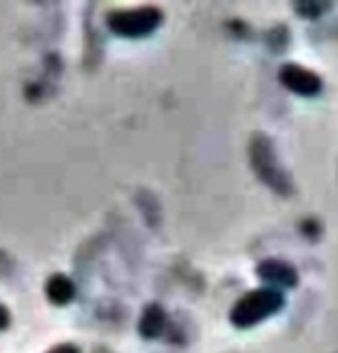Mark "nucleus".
<instances>
[{"mask_svg": "<svg viewBox=\"0 0 338 353\" xmlns=\"http://www.w3.org/2000/svg\"><path fill=\"white\" fill-rule=\"evenodd\" d=\"M165 321H167V319H165L163 308L157 306V304H153V306H149V308L145 310V314H142V319H140V325H138V331H140L142 337L155 339V337H159V335L163 333Z\"/></svg>", "mask_w": 338, "mask_h": 353, "instance_id": "7", "label": "nucleus"}, {"mask_svg": "<svg viewBox=\"0 0 338 353\" xmlns=\"http://www.w3.org/2000/svg\"><path fill=\"white\" fill-rule=\"evenodd\" d=\"M8 323H10L8 310L0 304V331H2V329H6V327H8Z\"/></svg>", "mask_w": 338, "mask_h": 353, "instance_id": "10", "label": "nucleus"}, {"mask_svg": "<svg viewBox=\"0 0 338 353\" xmlns=\"http://www.w3.org/2000/svg\"><path fill=\"white\" fill-rule=\"evenodd\" d=\"M283 306H285V298L279 290L260 288L237 300V304L231 310V323L240 329H248L273 316Z\"/></svg>", "mask_w": 338, "mask_h": 353, "instance_id": "2", "label": "nucleus"}, {"mask_svg": "<svg viewBox=\"0 0 338 353\" xmlns=\"http://www.w3.org/2000/svg\"><path fill=\"white\" fill-rule=\"evenodd\" d=\"M45 294H47L50 302H54V304H58V306H64V304H68V302L74 298V283H72L66 275L56 273V275H52V277L47 279V283H45Z\"/></svg>", "mask_w": 338, "mask_h": 353, "instance_id": "6", "label": "nucleus"}, {"mask_svg": "<svg viewBox=\"0 0 338 353\" xmlns=\"http://www.w3.org/2000/svg\"><path fill=\"white\" fill-rule=\"evenodd\" d=\"M279 77L287 89H291L299 95H316L322 89V79L314 70L304 68V66L293 64V62L285 64L281 68Z\"/></svg>", "mask_w": 338, "mask_h": 353, "instance_id": "4", "label": "nucleus"}, {"mask_svg": "<svg viewBox=\"0 0 338 353\" xmlns=\"http://www.w3.org/2000/svg\"><path fill=\"white\" fill-rule=\"evenodd\" d=\"M324 8H326V4H299V10H302L306 17H310V14H312V17H318Z\"/></svg>", "mask_w": 338, "mask_h": 353, "instance_id": "8", "label": "nucleus"}, {"mask_svg": "<svg viewBox=\"0 0 338 353\" xmlns=\"http://www.w3.org/2000/svg\"><path fill=\"white\" fill-rule=\"evenodd\" d=\"M47 353H81V352H78V347H76V345H72V343H62V345L52 347Z\"/></svg>", "mask_w": 338, "mask_h": 353, "instance_id": "9", "label": "nucleus"}, {"mask_svg": "<svg viewBox=\"0 0 338 353\" xmlns=\"http://www.w3.org/2000/svg\"><path fill=\"white\" fill-rule=\"evenodd\" d=\"M250 159H252V165L258 174V178L268 184L275 192L279 194H291L293 192V182H291V176L287 174V170L281 165L277 153H275V147H273V141L266 137V134H256L252 139V145H250Z\"/></svg>", "mask_w": 338, "mask_h": 353, "instance_id": "1", "label": "nucleus"}, {"mask_svg": "<svg viewBox=\"0 0 338 353\" xmlns=\"http://www.w3.org/2000/svg\"><path fill=\"white\" fill-rule=\"evenodd\" d=\"M258 277H262L264 281H271V283H279V285H285V288H293L297 285L299 281V275L295 271V267L287 261H279V259H268V261H262L256 269Z\"/></svg>", "mask_w": 338, "mask_h": 353, "instance_id": "5", "label": "nucleus"}, {"mask_svg": "<svg viewBox=\"0 0 338 353\" xmlns=\"http://www.w3.org/2000/svg\"><path fill=\"white\" fill-rule=\"evenodd\" d=\"M163 21V12L157 6H138L114 10L107 14V25L122 37H145L153 33Z\"/></svg>", "mask_w": 338, "mask_h": 353, "instance_id": "3", "label": "nucleus"}]
</instances>
